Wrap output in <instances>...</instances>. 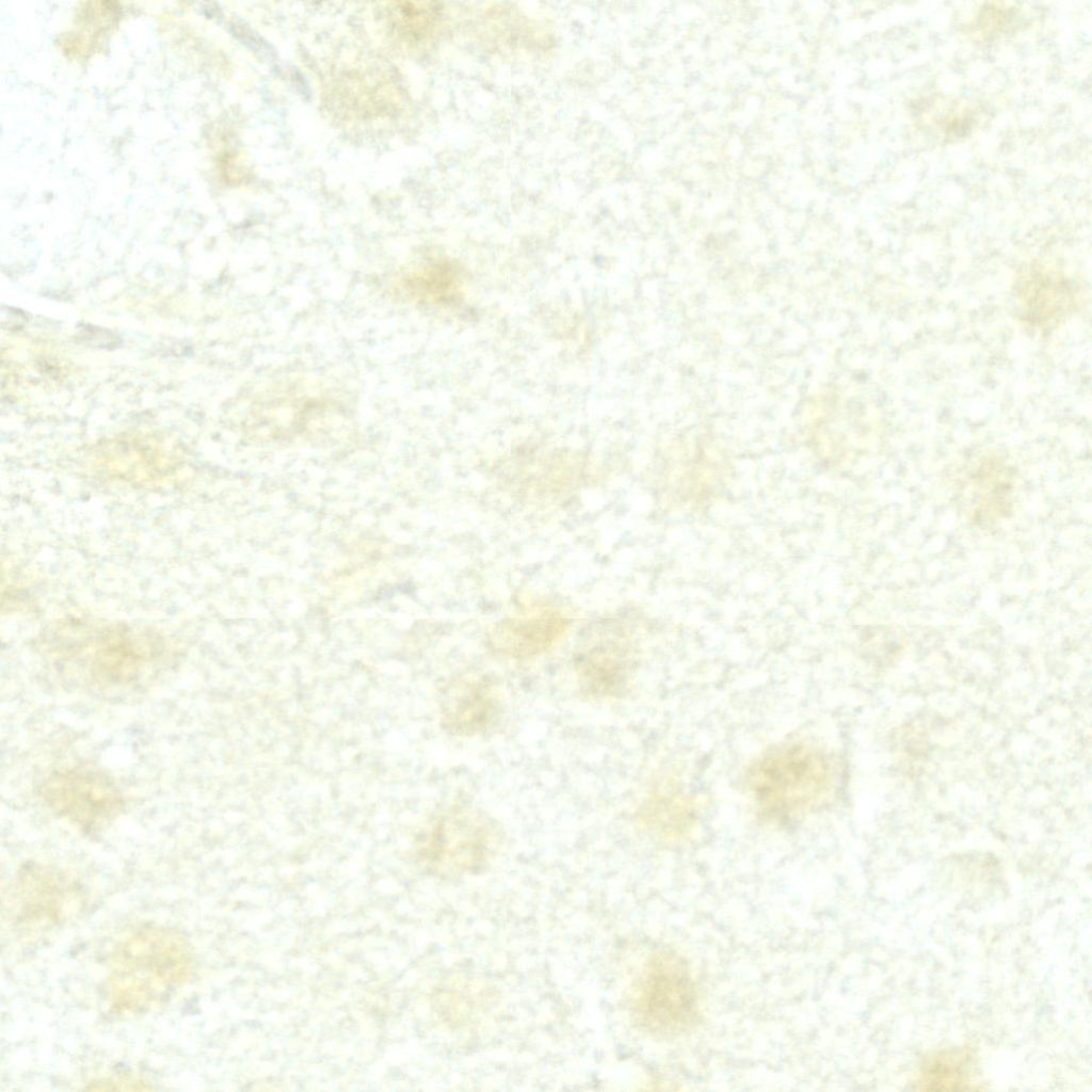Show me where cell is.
<instances>
[{"label": "cell", "instance_id": "6da1fadb", "mask_svg": "<svg viewBox=\"0 0 1092 1092\" xmlns=\"http://www.w3.org/2000/svg\"><path fill=\"white\" fill-rule=\"evenodd\" d=\"M195 967L194 950L180 932L140 928L111 954L103 985L107 1005L121 1016L146 1013L190 981Z\"/></svg>", "mask_w": 1092, "mask_h": 1092}, {"label": "cell", "instance_id": "7a4b0ae2", "mask_svg": "<svg viewBox=\"0 0 1092 1092\" xmlns=\"http://www.w3.org/2000/svg\"><path fill=\"white\" fill-rule=\"evenodd\" d=\"M745 783L760 816L786 822L821 805L833 788L834 772L821 749L786 741L766 750L750 765Z\"/></svg>", "mask_w": 1092, "mask_h": 1092}, {"label": "cell", "instance_id": "5b68a950", "mask_svg": "<svg viewBox=\"0 0 1092 1092\" xmlns=\"http://www.w3.org/2000/svg\"><path fill=\"white\" fill-rule=\"evenodd\" d=\"M640 1024L654 1033L678 1034L698 1019V1001L686 962L678 956L658 951L644 966L635 1001Z\"/></svg>", "mask_w": 1092, "mask_h": 1092}, {"label": "cell", "instance_id": "3957f363", "mask_svg": "<svg viewBox=\"0 0 1092 1092\" xmlns=\"http://www.w3.org/2000/svg\"><path fill=\"white\" fill-rule=\"evenodd\" d=\"M61 677L68 685L99 695H126L142 689L162 656L150 636L114 629L77 639L55 653Z\"/></svg>", "mask_w": 1092, "mask_h": 1092}, {"label": "cell", "instance_id": "52a82bcc", "mask_svg": "<svg viewBox=\"0 0 1092 1092\" xmlns=\"http://www.w3.org/2000/svg\"><path fill=\"white\" fill-rule=\"evenodd\" d=\"M438 703L443 727L459 737L493 732L503 716L500 687L483 673H464L451 678L441 688Z\"/></svg>", "mask_w": 1092, "mask_h": 1092}, {"label": "cell", "instance_id": "9c48e42d", "mask_svg": "<svg viewBox=\"0 0 1092 1092\" xmlns=\"http://www.w3.org/2000/svg\"><path fill=\"white\" fill-rule=\"evenodd\" d=\"M1021 318L1030 326L1048 331L1074 310L1075 291L1065 275L1043 264H1030L1013 286Z\"/></svg>", "mask_w": 1092, "mask_h": 1092}, {"label": "cell", "instance_id": "7c38bea8", "mask_svg": "<svg viewBox=\"0 0 1092 1092\" xmlns=\"http://www.w3.org/2000/svg\"><path fill=\"white\" fill-rule=\"evenodd\" d=\"M451 270L436 259L406 266L392 283L395 294L412 303L439 304L452 290Z\"/></svg>", "mask_w": 1092, "mask_h": 1092}, {"label": "cell", "instance_id": "ba28073f", "mask_svg": "<svg viewBox=\"0 0 1092 1092\" xmlns=\"http://www.w3.org/2000/svg\"><path fill=\"white\" fill-rule=\"evenodd\" d=\"M575 672L581 695L591 700L624 696L635 672L630 643L616 632L593 637L576 654Z\"/></svg>", "mask_w": 1092, "mask_h": 1092}, {"label": "cell", "instance_id": "4fadbf2b", "mask_svg": "<svg viewBox=\"0 0 1092 1092\" xmlns=\"http://www.w3.org/2000/svg\"><path fill=\"white\" fill-rule=\"evenodd\" d=\"M639 823L649 834L676 839L693 824L692 806L679 794L656 793L647 798L639 812Z\"/></svg>", "mask_w": 1092, "mask_h": 1092}, {"label": "cell", "instance_id": "8992f818", "mask_svg": "<svg viewBox=\"0 0 1092 1092\" xmlns=\"http://www.w3.org/2000/svg\"><path fill=\"white\" fill-rule=\"evenodd\" d=\"M38 796L52 814L84 834L109 826L125 805L110 776L85 768L51 773L39 785Z\"/></svg>", "mask_w": 1092, "mask_h": 1092}, {"label": "cell", "instance_id": "30bf717a", "mask_svg": "<svg viewBox=\"0 0 1092 1092\" xmlns=\"http://www.w3.org/2000/svg\"><path fill=\"white\" fill-rule=\"evenodd\" d=\"M77 886L65 872L50 866L23 865L13 887V906L17 919L42 925L63 921Z\"/></svg>", "mask_w": 1092, "mask_h": 1092}, {"label": "cell", "instance_id": "8fae6325", "mask_svg": "<svg viewBox=\"0 0 1092 1092\" xmlns=\"http://www.w3.org/2000/svg\"><path fill=\"white\" fill-rule=\"evenodd\" d=\"M568 621L556 610H541L502 620L489 632L495 652L513 659H530L552 648L568 629Z\"/></svg>", "mask_w": 1092, "mask_h": 1092}, {"label": "cell", "instance_id": "277c9868", "mask_svg": "<svg viewBox=\"0 0 1092 1092\" xmlns=\"http://www.w3.org/2000/svg\"><path fill=\"white\" fill-rule=\"evenodd\" d=\"M500 828L478 806L449 805L419 835L418 858L427 869L445 877L478 872L498 849L502 839Z\"/></svg>", "mask_w": 1092, "mask_h": 1092}, {"label": "cell", "instance_id": "5bb4252c", "mask_svg": "<svg viewBox=\"0 0 1092 1092\" xmlns=\"http://www.w3.org/2000/svg\"><path fill=\"white\" fill-rule=\"evenodd\" d=\"M968 1057L963 1050H952L934 1057L924 1069L919 1085L930 1090L964 1089L967 1083Z\"/></svg>", "mask_w": 1092, "mask_h": 1092}, {"label": "cell", "instance_id": "9a60e30c", "mask_svg": "<svg viewBox=\"0 0 1092 1092\" xmlns=\"http://www.w3.org/2000/svg\"><path fill=\"white\" fill-rule=\"evenodd\" d=\"M398 28L414 37L423 35L435 17L434 9L417 3H402L392 7Z\"/></svg>", "mask_w": 1092, "mask_h": 1092}]
</instances>
